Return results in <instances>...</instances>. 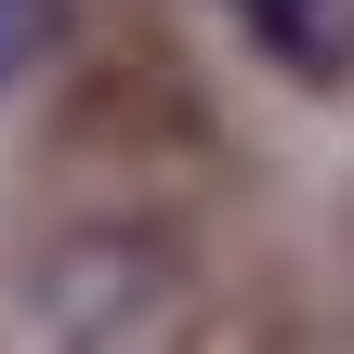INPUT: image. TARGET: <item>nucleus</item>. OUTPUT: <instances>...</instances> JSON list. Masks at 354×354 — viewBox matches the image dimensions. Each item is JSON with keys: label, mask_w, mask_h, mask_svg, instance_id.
I'll list each match as a JSON object with an SVG mask.
<instances>
[{"label": "nucleus", "mask_w": 354, "mask_h": 354, "mask_svg": "<svg viewBox=\"0 0 354 354\" xmlns=\"http://www.w3.org/2000/svg\"><path fill=\"white\" fill-rule=\"evenodd\" d=\"M223 13H236L289 79H315V92L354 79V0H223Z\"/></svg>", "instance_id": "1"}, {"label": "nucleus", "mask_w": 354, "mask_h": 354, "mask_svg": "<svg viewBox=\"0 0 354 354\" xmlns=\"http://www.w3.org/2000/svg\"><path fill=\"white\" fill-rule=\"evenodd\" d=\"M39 39H53V0H0V92L39 66Z\"/></svg>", "instance_id": "2"}]
</instances>
